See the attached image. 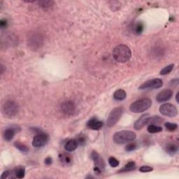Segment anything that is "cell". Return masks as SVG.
I'll return each mask as SVG.
<instances>
[{
    "label": "cell",
    "mask_w": 179,
    "mask_h": 179,
    "mask_svg": "<svg viewBox=\"0 0 179 179\" xmlns=\"http://www.w3.org/2000/svg\"><path fill=\"white\" fill-rule=\"evenodd\" d=\"M113 56L116 62L119 63H126L132 57V51L127 45L120 44L114 48Z\"/></svg>",
    "instance_id": "obj_1"
},
{
    "label": "cell",
    "mask_w": 179,
    "mask_h": 179,
    "mask_svg": "<svg viewBox=\"0 0 179 179\" xmlns=\"http://www.w3.org/2000/svg\"><path fill=\"white\" fill-rule=\"evenodd\" d=\"M137 135L132 131H120L114 134L113 139L115 143L117 144H124L131 142L136 139Z\"/></svg>",
    "instance_id": "obj_2"
},
{
    "label": "cell",
    "mask_w": 179,
    "mask_h": 179,
    "mask_svg": "<svg viewBox=\"0 0 179 179\" xmlns=\"http://www.w3.org/2000/svg\"><path fill=\"white\" fill-rule=\"evenodd\" d=\"M152 101L148 98H144L133 102L130 106V110L135 113H139L146 111L151 107Z\"/></svg>",
    "instance_id": "obj_3"
},
{
    "label": "cell",
    "mask_w": 179,
    "mask_h": 179,
    "mask_svg": "<svg viewBox=\"0 0 179 179\" xmlns=\"http://www.w3.org/2000/svg\"><path fill=\"white\" fill-rule=\"evenodd\" d=\"M18 111V105L13 100H7L2 106V113L4 116L11 118L15 116Z\"/></svg>",
    "instance_id": "obj_4"
},
{
    "label": "cell",
    "mask_w": 179,
    "mask_h": 179,
    "mask_svg": "<svg viewBox=\"0 0 179 179\" xmlns=\"http://www.w3.org/2000/svg\"><path fill=\"white\" fill-rule=\"evenodd\" d=\"M124 109L122 107H117L113 109L111 111L110 114L108 117L107 121H106V125L109 127H112L116 125L117 122L119 121L122 113H123Z\"/></svg>",
    "instance_id": "obj_5"
},
{
    "label": "cell",
    "mask_w": 179,
    "mask_h": 179,
    "mask_svg": "<svg viewBox=\"0 0 179 179\" xmlns=\"http://www.w3.org/2000/svg\"><path fill=\"white\" fill-rule=\"evenodd\" d=\"M160 112L163 116L167 117H176L178 115V109L172 104L166 103L160 107Z\"/></svg>",
    "instance_id": "obj_6"
},
{
    "label": "cell",
    "mask_w": 179,
    "mask_h": 179,
    "mask_svg": "<svg viewBox=\"0 0 179 179\" xmlns=\"http://www.w3.org/2000/svg\"><path fill=\"white\" fill-rule=\"evenodd\" d=\"M49 137L47 134L44 132H39L36 134V135L34 136L32 140V146L35 148H41L46 146L47 143L49 142Z\"/></svg>",
    "instance_id": "obj_7"
},
{
    "label": "cell",
    "mask_w": 179,
    "mask_h": 179,
    "mask_svg": "<svg viewBox=\"0 0 179 179\" xmlns=\"http://www.w3.org/2000/svg\"><path fill=\"white\" fill-rule=\"evenodd\" d=\"M90 157H91L92 160L95 163V172L101 173L104 169V167H105V164H104L103 159L101 158L100 154L95 151L92 152Z\"/></svg>",
    "instance_id": "obj_8"
},
{
    "label": "cell",
    "mask_w": 179,
    "mask_h": 179,
    "mask_svg": "<svg viewBox=\"0 0 179 179\" xmlns=\"http://www.w3.org/2000/svg\"><path fill=\"white\" fill-rule=\"evenodd\" d=\"M163 85V81L160 79H155L149 80L143 84H141L139 89V90H147V89H157L160 88Z\"/></svg>",
    "instance_id": "obj_9"
},
{
    "label": "cell",
    "mask_w": 179,
    "mask_h": 179,
    "mask_svg": "<svg viewBox=\"0 0 179 179\" xmlns=\"http://www.w3.org/2000/svg\"><path fill=\"white\" fill-rule=\"evenodd\" d=\"M61 111L63 113L68 116H72L76 112V105L73 101H66L61 106Z\"/></svg>",
    "instance_id": "obj_10"
},
{
    "label": "cell",
    "mask_w": 179,
    "mask_h": 179,
    "mask_svg": "<svg viewBox=\"0 0 179 179\" xmlns=\"http://www.w3.org/2000/svg\"><path fill=\"white\" fill-rule=\"evenodd\" d=\"M173 95V92L170 89H165L162 90L161 92L158 93L156 97V100L158 102H164V101L169 100Z\"/></svg>",
    "instance_id": "obj_11"
},
{
    "label": "cell",
    "mask_w": 179,
    "mask_h": 179,
    "mask_svg": "<svg viewBox=\"0 0 179 179\" xmlns=\"http://www.w3.org/2000/svg\"><path fill=\"white\" fill-rule=\"evenodd\" d=\"M149 117L150 116H149L148 113L142 115V116H141L139 118L134 122V128L137 130L142 129V128L148 123V120L149 118Z\"/></svg>",
    "instance_id": "obj_12"
},
{
    "label": "cell",
    "mask_w": 179,
    "mask_h": 179,
    "mask_svg": "<svg viewBox=\"0 0 179 179\" xmlns=\"http://www.w3.org/2000/svg\"><path fill=\"white\" fill-rule=\"evenodd\" d=\"M103 122L98 121L97 118L93 117L87 122V126L88 128L92 130H100L103 126Z\"/></svg>",
    "instance_id": "obj_13"
},
{
    "label": "cell",
    "mask_w": 179,
    "mask_h": 179,
    "mask_svg": "<svg viewBox=\"0 0 179 179\" xmlns=\"http://www.w3.org/2000/svg\"><path fill=\"white\" fill-rule=\"evenodd\" d=\"M18 131H20V128H18L17 129V127H9V128H7V129L4 131V139L6 140V141H10L11 140H12L13 137H14V136L15 134V133Z\"/></svg>",
    "instance_id": "obj_14"
},
{
    "label": "cell",
    "mask_w": 179,
    "mask_h": 179,
    "mask_svg": "<svg viewBox=\"0 0 179 179\" xmlns=\"http://www.w3.org/2000/svg\"><path fill=\"white\" fill-rule=\"evenodd\" d=\"M78 146L79 143L76 140L70 139L66 141V143L65 144V149L68 152H72L76 150Z\"/></svg>",
    "instance_id": "obj_15"
},
{
    "label": "cell",
    "mask_w": 179,
    "mask_h": 179,
    "mask_svg": "<svg viewBox=\"0 0 179 179\" xmlns=\"http://www.w3.org/2000/svg\"><path fill=\"white\" fill-rule=\"evenodd\" d=\"M127 97V93L122 89H119L116 90L113 94V99L117 101L124 100Z\"/></svg>",
    "instance_id": "obj_16"
},
{
    "label": "cell",
    "mask_w": 179,
    "mask_h": 179,
    "mask_svg": "<svg viewBox=\"0 0 179 179\" xmlns=\"http://www.w3.org/2000/svg\"><path fill=\"white\" fill-rule=\"evenodd\" d=\"M29 41H30V46H32L34 48H39L41 44L42 39L38 34H34L29 39Z\"/></svg>",
    "instance_id": "obj_17"
},
{
    "label": "cell",
    "mask_w": 179,
    "mask_h": 179,
    "mask_svg": "<svg viewBox=\"0 0 179 179\" xmlns=\"http://www.w3.org/2000/svg\"><path fill=\"white\" fill-rule=\"evenodd\" d=\"M13 173H14L15 178H23L25 177V167H15L14 169H13Z\"/></svg>",
    "instance_id": "obj_18"
},
{
    "label": "cell",
    "mask_w": 179,
    "mask_h": 179,
    "mask_svg": "<svg viewBox=\"0 0 179 179\" xmlns=\"http://www.w3.org/2000/svg\"><path fill=\"white\" fill-rule=\"evenodd\" d=\"M60 160L62 164L69 165L71 163L72 158L70 155L66 153H62L60 155Z\"/></svg>",
    "instance_id": "obj_19"
},
{
    "label": "cell",
    "mask_w": 179,
    "mask_h": 179,
    "mask_svg": "<svg viewBox=\"0 0 179 179\" xmlns=\"http://www.w3.org/2000/svg\"><path fill=\"white\" fill-rule=\"evenodd\" d=\"M166 151L170 156H174L178 152V146L173 143L168 144L166 148Z\"/></svg>",
    "instance_id": "obj_20"
},
{
    "label": "cell",
    "mask_w": 179,
    "mask_h": 179,
    "mask_svg": "<svg viewBox=\"0 0 179 179\" xmlns=\"http://www.w3.org/2000/svg\"><path fill=\"white\" fill-rule=\"evenodd\" d=\"M14 146L15 148L18 149V150L23 153H28L29 152L28 147L25 145V144L19 142V141H15L14 143Z\"/></svg>",
    "instance_id": "obj_21"
},
{
    "label": "cell",
    "mask_w": 179,
    "mask_h": 179,
    "mask_svg": "<svg viewBox=\"0 0 179 179\" xmlns=\"http://www.w3.org/2000/svg\"><path fill=\"white\" fill-rule=\"evenodd\" d=\"M134 169H135V162L134 161H130L125 165L123 169L119 171V172H131Z\"/></svg>",
    "instance_id": "obj_22"
},
{
    "label": "cell",
    "mask_w": 179,
    "mask_h": 179,
    "mask_svg": "<svg viewBox=\"0 0 179 179\" xmlns=\"http://www.w3.org/2000/svg\"><path fill=\"white\" fill-rule=\"evenodd\" d=\"M163 121V120L160 116H153L149 117L148 120V123L150 125H157V124H161Z\"/></svg>",
    "instance_id": "obj_23"
},
{
    "label": "cell",
    "mask_w": 179,
    "mask_h": 179,
    "mask_svg": "<svg viewBox=\"0 0 179 179\" xmlns=\"http://www.w3.org/2000/svg\"><path fill=\"white\" fill-rule=\"evenodd\" d=\"M147 130H148V132L150 133H158L162 132V128L161 127L157 126L156 125H150Z\"/></svg>",
    "instance_id": "obj_24"
},
{
    "label": "cell",
    "mask_w": 179,
    "mask_h": 179,
    "mask_svg": "<svg viewBox=\"0 0 179 179\" xmlns=\"http://www.w3.org/2000/svg\"><path fill=\"white\" fill-rule=\"evenodd\" d=\"M143 30V24L141 22H138L134 26V31L137 34H141Z\"/></svg>",
    "instance_id": "obj_25"
},
{
    "label": "cell",
    "mask_w": 179,
    "mask_h": 179,
    "mask_svg": "<svg viewBox=\"0 0 179 179\" xmlns=\"http://www.w3.org/2000/svg\"><path fill=\"white\" fill-rule=\"evenodd\" d=\"M173 66H174L173 64H171V65L167 66L166 67L162 69L161 71H160V75H167V74H169L170 72L173 70Z\"/></svg>",
    "instance_id": "obj_26"
},
{
    "label": "cell",
    "mask_w": 179,
    "mask_h": 179,
    "mask_svg": "<svg viewBox=\"0 0 179 179\" xmlns=\"http://www.w3.org/2000/svg\"><path fill=\"white\" fill-rule=\"evenodd\" d=\"M9 178H15V175H14V173H13V170H12V171H10V170L5 171V172L2 173V175L1 176L2 179Z\"/></svg>",
    "instance_id": "obj_27"
},
{
    "label": "cell",
    "mask_w": 179,
    "mask_h": 179,
    "mask_svg": "<svg viewBox=\"0 0 179 179\" xmlns=\"http://www.w3.org/2000/svg\"><path fill=\"white\" fill-rule=\"evenodd\" d=\"M164 126L170 132H173V131H175L178 128L177 124L172 123V122H166L164 124Z\"/></svg>",
    "instance_id": "obj_28"
},
{
    "label": "cell",
    "mask_w": 179,
    "mask_h": 179,
    "mask_svg": "<svg viewBox=\"0 0 179 179\" xmlns=\"http://www.w3.org/2000/svg\"><path fill=\"white\" fill-rule=\"evenodd\" d=\"M109 163L112 167H117L119 165V161L113 157H111L109 159Z\"/></svg>",
    "instance_id": "obj_29"
},
{
    "label": "cell",
    "mask_w": 179,
    "mask_h": 179,
    "mask_svg": "<svg viewBox=\"0 0 179 179\" xmlns=\"http://www.w3.org/2000/svg\"><path fill=\"white\" fill-rule=\"evenodd\" d=\"M153 170V168L149 166H142L139 168L141 172H151Z\"/></svg>",
    "instance_id": "obj_30"
},
{
    "label": "cell",
    "mask_w": 179,
    "mask_h": 179,
    "mask_svg": "<svg viewBox=\"0 0 179 179\" xmlns=\"http://www.w3.org/2000/svg\"><path fill=\"white\" fill-rule=\"evenodd\" d=\"M136 148H137V145L135 143H129L125 147V150L128 152H131L134 151Z\"/></svg>",
    "instance_id": "obj_31"
},
{
    "label": "cell",
    "mask_w": 179,
    "mask_h": 179,
    "mask_svg": "<svg viewBox=\"0 0 179 179\" xmlns=\"http://www.w3.org/2000/svg\"><path fill=\"white\" fill-rule=\"evenodd\" d=\"M53 3V2H50V1H43V2H40L39 4L41 5V7L44 8H47V7H50V6H52V4Z\"/></svg>",
    "instance_id": "obj_32"
},
{
    "label": "cell",
    "mask_w": 179,
    "mask_h": 179,
    "mask_svg": "<svg viewBox=\"0 0 179 179\" xmlns=\"http://www.w3.org/2000/svg\"><path fill=\"white\" fill-rule=\"evenodd\" d=\"M0 26H1L2 29L6 28L7 27V20L4 19H2L0 21Z\"/></svg>",
    "instance_id": "obj_33"
},
{
    "label": "cell",
    "mask_w": 179,
    "mask_h": 179,
    "mask_svg": "<svg viewBox=\"0 0 179 179\" xmlns=\"http://www.w3.org/2000/svg\"><path fill=\"white\" fill-rule=\"evenodd\" d=\"M44 162H45V164H46L50 165V164H52L53 160H52V158L50 157H46V159H45Z\"/></svg>",
    "instance_id": "obj_34"
},
{
    "label": "cell",
    "mask_w": 179,
    "mask_h": 179,
    "mask_svg": "<svg viewBox=\"0 0 179 179\" xmlns=\"http://www.w3.org/2000/svg\"><path fill=\"white\" fill-rule=\"evenodd\" d=\"M170 84L172 86H176V85H178V79H176L174 80H172V82L170 83Z\"/></svg>",
    "instance_id": "obj_35"
},
{
    "label": "cell",
    "mask_w": 179,
    "mask_h": 179,
    "mask_svg": "<svg viewBox=\"0 0 179 179\" xmlns=\"http://www.w3.org/2000/svg\"><path fill=\"white\" fill-rule=\"evenodd\" d=\"M178 95H179V92H178L177 94H176V100L177 102L178 103L179 102V101H178Z\"/></svg>",
    "instance_id": "obj_36"
}]
</instances>
